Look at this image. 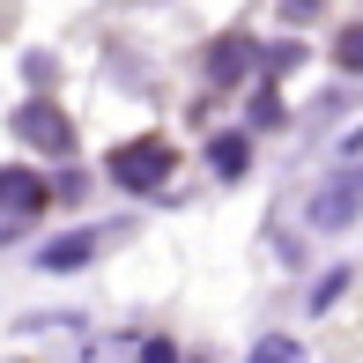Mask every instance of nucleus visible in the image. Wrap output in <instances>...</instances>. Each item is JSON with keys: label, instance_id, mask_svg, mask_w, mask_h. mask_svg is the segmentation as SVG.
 I'll return each instance as SVG.
<instances>
[{"label": "nucleus", "instance_id": "1", "mask_svg": "<svg viewBox=\"0 0 363 363\" xmlns=\"http://www.w3.org/2000/svg\"><path fill=\"white\" fill-rule=\"evenodd\" d=\"M111 178H119L126 193H156L163 178H171V141H156V134H141V141H126V148H111Z\"/></svg>", "mask_w": 363, "mask_h": 363}, {"label": "nucleus", "instance_id": "2", "mask_svg": "<svg viewBox=\"0 0 363 363\" xmlns=\"http://www.w3.org/2000/svg\"><path fill=\"white\" fill-rule=\"evenodd\" d=\"M356 208H363V171H341L334 186H319V193H311L304 223H319V230H341V223H356Z\"/></svg>", "mask_w": 363, "mask_h": 363}, {"label": "nucleus", "instance_id": "3", "mask_svg": "<svg viewBox=\"0 0 363 363\" xmlns=\"http://www.w3.org/2000/svg\"><path fill=\"white\" fill-rule=\"evenodd\" d=\"M15 134L38 141V148H52V156H67V148H74V126L60 119L52 104H23V111H15Z\"/></svg>", "mask_w": 363, "mask_h": 363}, {"label": "nucleus", "instance_id": "4", "mask_svg": "<svg viewBox=\"0 0 363 363\" xmlns=\"http://www.w3.org/2000/svg\"><path fill=\"white\" fill-rule=\"evenodd\" d=\"M0 201H8V230H15V223H30L45 208V186L30 171H8V178H0Z\"/></svg>", "mask_w": 363, "mask_h": 363}, {"label": "nucleus", "instance_id": "5", "mask_svg": "<svg viewBox=\"0 0 363 363\" xmlns=\"http://www.w3.org/2000/svg\"><path fill=\"white\" fill-rule=\"evenodd\" d=\"M252 45H245V38H223L216 45V52H208V74H216V82H238V74H252Z\"/></svg>", "mask_w": 363, "mask_h": 363}, {"label": "nucleus", "instance_id": "6", "mask_svg": "<svg viewBox=\"0 0 363 363\" xmlns=\"http://www.w3.org/2000/svg\"><path fill=\"white\" fill-rule=\"evenodd\" d=\"M208 163H216L223 178H245V171H252V141H245V134H223L216 148H208Z\"/></svg>", "mask_w": 363, "mask_h": 363}, {"label": "nucleus", "instance_id": "7", "mask_svg": "<svg viewBox=\"0 0 363 363\" xmlns=\"http://www.w3.org/2000/svg\"><path fill=\"white\" fill-rule=\"evenodd\" d=\"M89 252H96V238H60V245H45V267H52V274L60 267H82Z\"/></svg>", "mask_w": 363, "mask_h": 363}, {"label": "nucleus", "instance_id": "8", "mask_svg": "<svg viewBox=\"0 0 363 363\" xmlns=\"http://www.w3.org/2000/svg\"><path fill=\"white\" fill-rule=\"evenodd\" d=\"M341 67L363 74V30H349V38H341Z\"/></svg>", "mask_w": 363, "mask_h": 363}, {"label": "nucleus", "instance_id": "9", "mask_svg": "<svg viewBox=\"0 0 363 363\" xmlns=\"http://www.w3.org/2000/svg\"><path fill=\"white\" fill-rule=\"evenodd\" d=\"M141 363H178V356H171V341H148V349H141Z\"/></svg>", "mask_w": 363, "mask_h": 363}]
</instances>
